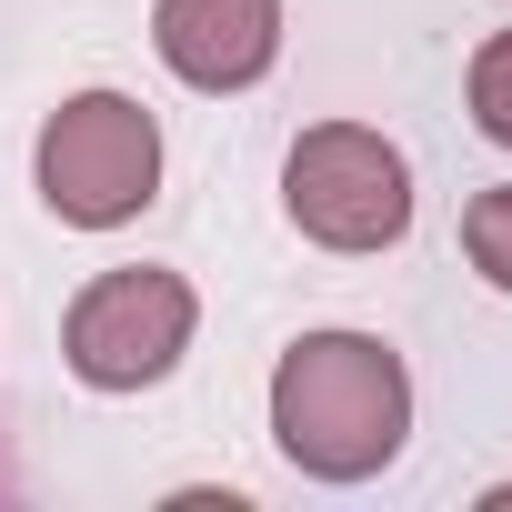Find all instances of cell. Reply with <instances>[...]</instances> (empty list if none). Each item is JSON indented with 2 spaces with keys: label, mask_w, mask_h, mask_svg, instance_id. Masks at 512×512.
I'll use <instances>...</instances> for the list:
<instances>
[{
  "label": "cell",
  "mask_w": 512,
  "mask_h": 512,
  "mask_svg": "<svg viewBox=\"0 0 512 512\" xmlns=\"http://www.w3.org/2000/svg\"><path fill=\"white\" fill-rule=\"evenodd\" d=\"M272 442L312 482H372L412 442V372L382 332H302L272 362Z\"/></svg>",
  "instance_id": "6da1fadb"
},
{
  "label": "cell",
  "mask_w": 512,
  "mask_h": 512,
  "mask_svg": "<svg viewBox=\"0 0 512 512\" xmlns=\"http://www.w3.org/2000/svg\"><path fill=\"white\" fill-rule=\"evenodd\" d=\"M31 181H41V201H51L71 231H121V221H141L151 191H161V121H151L131 91H71V101L41 121Z\"/></svg>",
  "instance_id": "7a4b0ae2"
},
{
  "label": "cell",
  "mask_w": 512,
  "mask_h": 512,
  "mask_svg": "<svg viewBox=\"0 0 512 512\" xmlns=\"http://www.w3.org/2000/svg\"><path fill=\"white\" fill-rule=\"evenodd\" d=\"M282 211L322 251H392L412 231V161L372 121H312L282 161Z\"/></svg>",
  "instance_id": "3957f363"
},
{
  "label": "cell",
  "mask_w": 512,
  "mask_h": 512,
  "mask_svg": "<svg viewBox=\"0 0 512 512\" xmlns=\"http://www.w3.org/2000/svg\"><path fill=\"white\" fill-rule=\"evenodd\" d=\"M191 322H201L191 282L161 272V262H131V272H101V282L71 302L61 362H71L91 392H151V382L191 352Z\"/></svg>",
  "instance_id": "277c9868"
},
{
  "label": "cell",
  "mask_w": 512,
  "mask_h": 512,
  "mask_svg": "<svg viewBox=\"0 0 512 512\" xmlns=\"http://www.w3.org/2000/svg\"><path fill=\"white\" fill-rule=\"evenodd\" d=\"M151 51L191 91H251L282 61V0H161Z\"/></svg>",
  "instance_id": "5b68a950"
},
{
  "label": "cell",
  "mask_w": 512,
  "mask_h": 512,
  "mask_svg": "<svg viewBox=\"0 0 512 512\" xmlns=\"http://www.w3.org/2000/svg\"><path fill=\"white\" fill-rule=\"evenodd\" d=\"M462 251H472V272L492 292H512V181H492V191L462 201Z\"/></svg>",
  "instance_id": "8992f818"
},
{
  "label": "cell",
  "mask_w": 512,
  "mask_h": 512,
  "mask_svg": "<svg viewBox=\"0 0 512 512\" xmlns=\"http://www.w3.org/2000/svg\"><path fill=\"white\" fill-rule=\"evenodd\" d=\"M472 131L512 151V31H492L472 51Z\"/></svg>",
  "instance_id": "52a82bcc"
},
{
  "label": "cell",
  "mask_w": 512,
  "mask_h": 512,
  "mask_svg": "<svg viewBox=\"0 0 512 512\" xmlns=\"http://www.w3.org/2000/svg\"><path fill=\"white\" fill-rule=\"evenodd\" d=\"M0 492H11V472H0Z\"/></svg>",
  "instance_id": "ba28073f"
}]
</instances>
